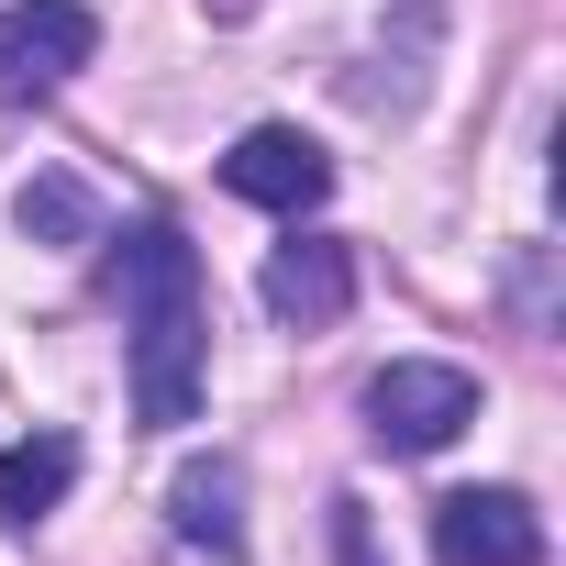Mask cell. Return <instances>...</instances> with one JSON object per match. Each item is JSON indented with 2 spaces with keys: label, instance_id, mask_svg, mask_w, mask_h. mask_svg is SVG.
Returning a JSON list of instances; mask_svg holds the SVG:
<instances>
[{
  "label": "cell",
  "instance_id": "6da1fadb",
  "mask_svg": "<svg viewBox=\"0 0 566 566\" xmlns=\"http://www.w3.org/2000/svg\"><path fill=\"white\" fill-rule=\"evenodd\" d=\"M123 378H134V422L178 433L200 411V367H211V301H200V244L178 222H134L123 255Z\"/></svg>",
  "mask_w": 566,
  "mask_h": 566
},
{
  "label": "cell",
  "instance_id": "7a4b0ae2",
  "mask_svg": "<svg viewBox=\"0 0 566 566\" xmlns=\"http://www.w3.org/2000/svg\"><path fill=\"white\" fill-rule=\"evenodd\" d=\"M467 422H478V378L444 356H389L367 378V444H389V455H444Z\"/></svg>",
  "mask_w": 566,
  "mask_h": 566
},
{
  "label": "cell",
  "instance_id": "3957f363",
  "mask_svg": "<svg viewBox=\"0 0 566 566\" xmlns=\"http://www.w3.org/2000/svg\"><path fill=\"white\" fill-rule=\"evenodd\" d=\"M101 56V23H90V0H12L0 12V112H34L56 101L78 67Z\"/></svg>",
  "mask_w": 566,
  "mask_h": 566
},
{
  "label": "cell",
  "instance_id": "277c9868",
  "mask_svg": "<svg viewBox=\"0 0 566 566\" xmlns=\"http://www.w3.org/2000/svg\"><path fill=\"white\" fill-rule=\"evenodd\" d=\"M222 189L255 200V211H277V222H301V211L334 200V156H323L301 123H255V134L222 156Z\"/></svg>",
  "mask_w": 566,
  "mask_h": 566
},
{
  "label": "cell",
  "instance_id": "5b68a950",
  "mask_svg": "<svg viewBox=\"0 0 566 566\" xmlns=\"http://www.w3.org/2000/svg\"><path fill=\"white\" fill-rule=\"evenodd\" d=\"M255 301L290 323V334H334V323L356 312V244H345V233H290V244L266 255Z\"/></svg>",
  "mask_w": 566,
  "mask_h": 566
},
{
  "label": "cell",
  "instance_id": "8992f818",
  "mask_svg": "<svg viewBox=\"0 0 566 566\" xmlns=\"http://www.w3.org/2000/svg\"><path fill=\"white\" fill-rule=\"evenodd\" d=\"M433 555L444 566H544V511L522 489H444L433 500Z\"/></svg>",
  "mask_w": 566,
  "mask_h": 566
},
{
  "label": "cell",
  "instance_id": "52a82bcc",
  "mask_svg": "<svg viewBox=\"0 0 566 566\" xmlns=\"http://www.w3.org/2000/svg\"><path fill=\"white\" fill-rule=\"evenodd\" d=\"M167 522H178V544H200V555H244V467L233 455H189L178 467V489H167Z\"/></svg>",
  "mask_w": 566,
  "mask_h": 566
},
{
  "label": "cell",
  "instance_id": "ba28073f",
  "mask_svg": "<svg viewBox=\"0 0 566 566\" xmlns=\"http://www.w3.org/2000/svg\"><path fill=\"white\" fill-rule=\"evenodd\" d=\"M67 489H78V433H23L0 455V533H34Z\"/></svg>",
  "mask_w": 566,
  "mask_h": 566
},
{
  "label": "cell",
  "instance_id": "9c48e42d",
  "mask_svg": "<svg viewBox=\"0 0 566 566\" xmlns=\"http://www.w3.org/2000/svg\"><path fill=\"white\" fill-rule=\"evenodd\" d=\"M12 222H23L34 244H90V233H101V200H90L67 167H34V178L12 189Z\"/></svg>",
  "mask_w": 566,
  "mask_h": 566
},
{
  "label": "cell",
  "instance_id": "30bf717a",
  "mask_svg": "<svg viewBox=\"0 0 566 566\" xmlns=\"http://www.w3.org/2000/svg\"><path fill=\"white\" fill-rule=\"evenodd\" d=\"M334 566H389V555H378V522H367V500H334Z\"/></svg>",
  "mask_w": 566,
  "mask_h": 566
}]
</instances>
